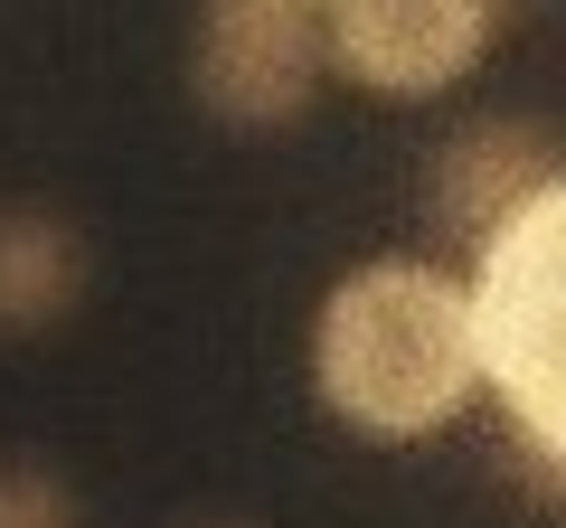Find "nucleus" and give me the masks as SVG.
Masks as SVG:
<instances>
[{
  "mask_svg": "<svg viewBox=\"0 0 566 528\" xmlns=\"http://www.w3.org/2000/svg\"><path fill=\"white\" fill-rule=\"evenodd\" d=\"M312 387L349 434H378V444H416L453 425L472 387H491L472 284H453L424 255L349 264L312 321Z\"/></svg>",
  "mask_w": 566,
  "mask_h": 528,
  "instance_id": "obj_1",
  "label": "nucleus"
},
{
  "mask_svg": "<svg viewBox=\"0 0 566 528\" xmlns=\"http://www.w3.org/2000/svg\"><path fill=\"white\" fill-rule=\"evenodd\" d=\"M472 311L520 453L547 482H566V180L472 264Z\"/></svg>",
  "mask_w": 566,
  "mask_h": 528,
  "instance_id": "obj_2",
  "label": "nucleus"
},
{
  "mask_svg": "<svg viewBox=\"0 0 566 528\" xmlns=\"http://www.w3.org/2000/svg\"><path fill=\"white\" fill-rule=\"evenodd\" d=\"M331 66V20L322 10H293V0H227L189 29V85L218 123H293L312 104Z\"/></svg>",
  "mask_w": 566,
  "mask_h": 528,
  "instance_id": "obj_3",
  "label": "nucleus"
},
{
  "mask_svg": "<svg viewBox=\"0 0 566 528\" xmlns=\"http://www.w3.org/2000/svg\"><path fill=\"white\" fill-rule=\"evenodd\" d=\"M322 20H331V66L387 104H424L463 85L491 47L482 0H340Z\"/></svg>",
  "mask_w": 566,
  "mask_h": 528,
  "instance_id": "obj_4",
  "label": "nucleus"
},
{
  "mask_svg": "<svg viewBox=\"0 0 566 528\" xmlns=\"http://www.w3.org/2000/svg\"><path fill=\"white\" fill-rule=\"evenodd\" d=\"M557 180H566L557 142H547L538 123L482 114V123H463V133L434 151V170H424V218L444 226V236H463L472 255H491Z\"/></svg>",
  "mask_w": 566,
  "mask_h": 528,
  "instance_id": "obj_5",
  "label": "nucleus"
},
{
  "mask_svg": "<svg viewBox=\"0 0 566 528\" xmlns=\"http://www.w3.org/2000/svg\"><path fill=\"white\" fill-rule=\"evenodd\" d=\"M85 293V245L48 208H0V330H48Z\"/></svg>",
  "mask_w": 566,
  "mask_h": 528,
  "instance_id": "obj_6",
  "label": "nucleus"
},
{
  "mask_svg": "<svg viewBox=\"0 0 566 528\" xmlns=\"http://www.w3.org/2000/svg\"><path fill=\"white\" fill-rule=\"evenodd\" d=\"M0 528H76V490L48 463H0Z\"/></svg>",
  "mask_w": 566,
  "mask_h": 528,
  "instance_id": "obj_7",
  "label": "nucleus"
}]
</instances>
